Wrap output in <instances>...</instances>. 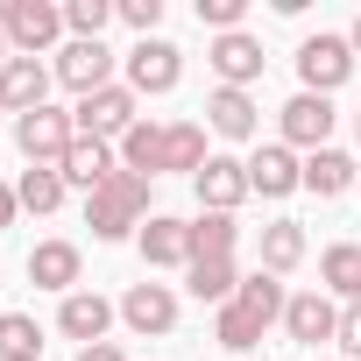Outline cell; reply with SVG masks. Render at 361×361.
<instances>
[{"label":"cell","mask_w":361,"mask_h":361,"mask_svg":"<svg viewBox=\"0 0 361 361\" xmlns=\"http://www.w3.org/2000/svg\"><path fill=\"white\" fill-rule=\"evenodd\" d=\"M50 71H57V85H71V92L85 99V92L114 85V50H106V43H64Z\"/></svg>","instance_id":"obj_12"},{"label":"cell","mask_w":361,"mask_h":361,"mask_svg":"<svg viewBox=\"0 0 361 361\" xmlns=\"http://www.w3.org/2000/svg\"><path fill=\"white\" fill-rule=\"evenodd\" d=\"M354 142H361V114H354Z\"/></svg>","instance_id":"obj_40"},{"label":"cell","mask_w":361,"mask_h":361,"mask_svg":"<svg viewBox=\"0 0 361 361\" xmlns=\"http://www.w3.org/2000/svg\"><path fill=\"white\" fill-rule=\"evenodd\" d=\"M114 15H121L135 36H156V22H163V0H114Z\"/></svg>","instance_id":"obj_32"},{"label":"cell","mask_w":361,"mask_h":361,"mask_svg":"<svg viewBox=\"0 0 361 361\" xmlns=\"http://www.w3.org/2000/svg\"><path fill=\"white\" fill-rule=\"evenodd\" d=\"M121 319H128L142 340H149V333H170V326H177V290H170V283H128Z\"/></svg>","instance_id":"obj_16"},{"label":"cell","mask_w":361,"mask_h":361,"mask_svg":"<svg viewBox=\"0 0 361 361\" xmlns=\"http://www.w3.org/2000/svg\"><path fill=\"white\" fill-rule=\"evenodd\" d=\"M262 333H269V326H262V319H255L248 305H220V319H213V340H220L227 354H248V347H255Z\"/></svg>","instance_id":"obj_29"},{"label":"cell","mask_w":361,"mask_h":361,"mask_svg":"<svg viewBox=\"0 0 361 361\" xmlns=\"http://www.w3.org/2000/svg\"><path fill=\"white\" fill-rule=\"evenodd\" d=\"M142 220H149V177H135V170H114L85 199V227L99 241H128V234H142Z\"/></svg>","instance_id":"obj_1"},{"label":"cell","mask_w":361,"mask_h":361,"mask_svg":"<svg viewBox=\"0 0 361 361\" xmlns=\"http://www.w3.org/2000/svg\"><path fill=\"white\" fill-rule=\"evenodd\" d=\"M114 22V0H71L64 8V29H71V43H99V29Z\"/></svg>","instance_id":"obj_31"},{"label":"cell","mask_w":361,"mask_h":361,"mask_svg":"<svg viewBox=\"0 0 361 361\" xmlns=\"http://www.w3.org/2000/svg\"><path fill=\"white\" fill-rule=\"evenodd\" d=\"M283 333L319 354V347H333V333H340V305H333L326 290H298V298L283 305Z\"/></svg>","instance_id":"obj_9"},{"label":"cell","mask_w":361,"mask_h":361,"mask_svg":"<svg viewBox=\"0 0 361 361\" xmlns=\"http://www.w3.org/2000/svg\"><path fill=\"white\" fill-rule=\"evenodd\" d=\"M361 185V163L347 156V149H312L305 156V192L312 199H340V192H354Z\"/></svg>","instance_id":"obj_20"},{"label":"cell","mask_w":361,"mask_h":361,"mask_svg":"<svg viewBox=\"0 0 361 361\" xmlns=\"http://www.w3.org/2000/svg\"><path fill=\"white\" fill-rule=\"evenodd\" d=\"M71 142H78V121H71L64 106H36V114L15 121V149H22L29 163H64Z\"/></svg>","instance_id":"obj_6"},{"label":"cell","mask_w":361,"mask_h":361,"mask_svg":"<svg viewBox=\"0 0 361 361\" xmlns=\"http://www.w3.org/2000/svg\"><path fill=\"white\" fill-rule=\"evenodd\" d=\"M354 192H361V185H354Z\"/></svg>","instance_id":"obj_41"},{"label":"cell","mask_w":361,"mask_h":361,"mask_svg":"<svg viewBox=\"0 0 361 361\" xmlns=\"http://www.w3.org/2000/svg\"><path fill=\"white\" fill-rule=\"evenodd\" d=\"M163 135H170V128H156V121H135V128L121 135V170H135V177H156V170H163Z\"/></svg>","instance_id":"obj_23"},{"label":"cell","mask_w":361,"mask_h":361,"mask_svg":"<svg viewBox=\"0 0 361 361\" xmlns=\"http://www.w3.org/2000/svg\"><path fill=\"white\" fill-rule=\"evenodd\" d=\"M241 15H248V0H199V22H206V29H220V36H234V29H241Z\"/></svg>","instance_id":"obj_33"},{"label":"cell","mask_w":361,"mask_h":361,"mask_svg":"<svg viewBox=\"0 0 361 361\" xmlns=\"http://www.w3.org/2000/svg\"><path fill=\"white\" fill-rule=\"evenodd\" d=\"M0 36L15 43V57H43L57 36H71L64 29V8L57 0H0Z\"/></svg>","instance_id":"obj_2"},{"label":"cell","mask_w":361,"mask_h":361,"mask_svg":"<svg viewBox=\"0 0 361 361\" xmlns=\"http://www.w3.org/2000/svg\"><path fill=\"white\" fill-rule=\"evenodd\" d=\"M312 361H340V354H312Z\"/></svg>","instance_id":"obj_39"},{"label":"cell","mask_w":361,"mask_h":361,"mask_svg":"<svg viewBox=\"0 0 361 361\" xmlns=\"http://www.w3.org/2000/svg\"><path fill=\"white\" fill-rule=\"evenodd\" d=\"M43 354V326L29 312H0V361H36Z\"/></svg>","instance_id":"obj_30"},{"label":"cell","mask_w":361,"mask_h":361,"mask_svg":"<svg viewBox=\"0 0 361 361\" xmlns=\"http://www.w3.org/2000/svg\"><path fill=\"white\" fill-rule=\"evenodd\" d=\"M114 319H121V305H106L99 290H71V298L57 305V333H64V340H78V347H99Z\"/></svg>","instance_id":"obj_13"},{"label":"cell","mask_w":361,"mask_h":361,"mask_svg":"<svg viewBox=\"0 0 361 361\" xmlns=\"http://www.w3.org/2000/svg\"><path fill=\"white\" fill-rule=\"evenodd\" d=\"M234 305H248L262 326H276L283 319V305H290V290H283V276H269V269H255V276H241V290H234Z\"/></svg>","instance_id":"obj_28"},{"label":"cell","mask_w":361,"mask_h":361,"mask_svg":"<svg viewBox=\"0 0 361 361\" xmlns=\"http://www.w3.org/2000/svg\"><path fill=\"white\" fill-rule=\"evenodd\" d=\"M347 43H354V57H361V15H354V29H347Z\"/></svg>","instance_id":"obj_38"},{"label":"cell","mask_w":361,"mask_h":361,"mask_svg":"<svg viewBox=\"0 0 361 361\" xmlns=\"http://www.w3.org/2000/svg\"><path fill=\"white\" fill-rule=\"evenodd\" d=\"M64 192H71V185H64V170H57V163H29V170H22V185H15V199H22L29 213H57Z\"/></svg>","instance_id":"obj_26"},{"label":"cell","mask_w":361,"mask_h":361,"mask_svg":"<svg viewBox=\"0 0 361 361\" xmlns=\"http://www.w3.org/2000/svg\"><path fill=\"white\" fill-rule=\"evenodd\" d=\"M163 170H185V177L206 170V128H199V121H170V135H163Z\"/></svg>","instance_id":"obj_25"},{"label":"cell","mask_w":361,"mask_h":361,"mask_svg":"<svg viewBox=\"0 0 361 361\" xmlns=\"http://www.w3.org/2000/svg\"><path fill=\"white\" fill-rule=\"evenodd\" d=\"M142 262L149 269H192V220H177V213H149L142 234H135Z\"/></svg>","instance_id":"obj_8"},{"label":"cell","mask_w":361,"mask_h":361,"mask_svg":"<svg viewBox=\"0 0 361 361\" xmlns=\"http://www.w3.org/2000/svg\"><path fill=\"white\" fill-rule=\"evenodd\" d=\"M8 64H15V43H8V36H0V71H8Z\"/></svg>","instance_id":"obj_37"},{"label":"cell","mask_w":361,"mask_h":361,"mask_svg":"<svg viewBox=\"0 0 361 361\" xmlns=\"http://www.w3.org/2000/svg\"><path fill=\"white\" fill-rule=\"evenodd\" d=\"M298 78H305V92L333 99V92L354 78V43H347V36H305V43H298Z\"/></svg>","instance_id":"obj_4"},{"label":"cell","mask_w":361,"mask_h":361,"mask_svg":"<svg viewBox=\"0 0 361 361\" xmlns=\"http://www.w3.org/2000/svg\"><path fill=\"white\" fill-rule=\"evenodd\" d=\"M50 78H57V71H50L43 57H15L8 71H0V106H8L15 121L36 114V106H50Z\"/></svg>","instance_id":"obj_15"},{"label":"cell","mask_w":361,"mask_h":361,"mask_svg":"<svg viewBox=\"0 0 361 361\" xmlns=\"http://www.w3.org/2000/svg\"><path fill=\"white\" fill-rule=\"evenodd\" d=\"M15 213H22V199H15V185H0V227H15Z\"/></svg>","instance_id":"obj_35"},{"label":"cell","mask_w":361,"mask_h":361,"mask_svg":"<svg viewBox=\"0 0 361 361\" xmlns=\"http://www.w3.org/2000/svg\"><path fill=\"white\" fill-rule=\"evenodd\" d=\"M333 99H319V92H298V99H283V114H276V128H283V149H333Z\"/></svg>","instance_id":"obj_7"},{"label":"cell","mask_w":361,"mask_h":361,"mask_svg":"<svg viewBox=\"0 0 361 361\" xmlns=\"http://www.w3.org/2000/svg\"><path fill=\"white\" fill-rule=\"evenodd\" d=\"M206 64L220 71V85H234V92H248L255 78H262V43L248 36V29H234V36H213V50H206Z\"/></svg>","instance_id":"obj_11"},{"label":"cell","mask_w":361,"mask_h":361,"mask_svg":"<svg viewBox=\"0 0 361 361\" xmlns=\"http://www.w3.org/2000/svg\"><path fill=\"white\" fill-rule=\"evenodd\" d=\"M340 361H361V305H340V333H333Z\"/></svg>","instance_id":"obj_34"},{"label":"cell","mask_w":361,"mask_h":361,"mask_svg":"<svg viewBox=\"0 0 361 361\" xmlns=\"http://www.w3.org/2000/svg\"><path fill=\"white\" fill-rule=\"evenodd\" d=\"M234 241H241V220H234V213H199V220H192V262L234 255Z\"/></svg>","instance_id":"obj_27"},{"label":"cell","mask_w":361,"mask_h":361,"mask_svg":"<svg viewBox=\"0 0 361 361\" xmlns=\"http://www.w3.org/2000/svg\"><path fill=\"white\" fill-rule=\"evenodd\" d=\"M248 192H262V199H290V192H305V156L283 149V142H262V149L248 156Z\"/></svg>","instance_id":"obj_10"},{"label":"cell","mask_w":361,"mask_h":361,"mask_svg":"<svg viewBox=\"0 0 361 361\" xmlns=\"http://www.w3.org/2000/svg\"><path fill=\"white\" fill-rule=\"evenodd\" d=\"M78 361H121V347H114V340H99V347H78Z\"/></svg>","instance_id":"obj_36"},{"label":"cell","mask_w":361,"mask_h":361,"mask_svg":"<svg viewBox=\"0 0 361 361\" xmlns=\"http://www.w3.org/2000/svg\"><path fill=\"white\" fill-rule=\"evenodd\" d=\"M206 121H213V135H227V142H255V135H262L255 92H234V85H220V92L206 99Z\"/></svg>","instance_id":"obj_18"},{"label":"cell","mask_w":361,"mask_h":361,"mask_svg":"<svg viewBox=\"0 0 361 361\" xmlns=\"http://www.w3.org/2000/svg\"><path fill=\"white\" fill-rule=\"evenodd\" d=\"M298 262H305V227L298 220H269L262 227V269L269 276H290Z\"/></svg>","instance_id":"obj_24"},{"label":"cell","mask_w":361,"mask_h":361,"mask_svg":"<svg viewBox=\"0 0 361 361\" xmlns=\"http://www.w3.org/2000/svg\"><path fill=\"white\" fill-rule=\"evenodd\" d=\"M177 78H185V50L177 43H163V36H142L135 50H128V92L135 99H163V92H177Z\"/></svg>","instance_id":"obj_3"},{"label":"cell","mask_w":361,"mask_h":361,"mask_svg":"<svg viewBox=\"0 0 361 361\" xmlns=\"http://www.w3.org/2000/svg\"><path fill=\"white\" fill-rule=\"evenodd\" d=\"M319 276H326V298L361 305V248H354V241H333V248L319 255Z\"/></svg>","instance_id":"obj_22"},{"label":"cell","mask_w":361,"mask_h":361,"mask_svg":"<svg viewBox=\"0 0 361 361\" xmlns=\"http://www.w3.org/2000/svg\"><path fill=\"white\" fill-rule=\"evenodd\" d=\"M192 192H199L206 213H234L248 199V163L241 156H206V170L192 177Z\"/></svg>","instance_id":"obj_14"},{"label":"cell","mask_w":361,"mask_h":361,"mask_svg":"<svg viewBox=\"0 0 361 361\" xmlns=\"http://www.w3.org/2000/svg\"><path fill=\"white\" fill-rule=\"evenodd\" d=\"M185 290H192L199 305H234V290H241V269H234V255L192 262V269H185Z\"/></svg>","instance_id":"obj_21"},{"label":"cell","mask_w":361,"mask_h":361,"mask_svg":"<svg viewBox=\"0 0 361 361\" xmlns=\"http://www.w3.org/2000/svg\"><path fill=\"white\" fill-rule=\"evenodd\" d=\"M29 283L71 298V290H78V241H36V255H29Z\"/></svg>","instance_id":"obj_19"},{"label":"cell","mask_w":361,"mask_h":361,"mask_svg":"<svg viewBox=\"0 0 361 361\" xmlns=\"http://www.w3.org/2000/svg\"><path fill=\"white\" fill-rule=\"evenodd\" d=\"M57 170H64V185H78V192L92 199V192L106 185V177L121 170V149H114V142H92V135H78V142H71V156H64Z\"/></svg>","instance_id":"obj_17"},{"label":"cell","mask_w":361,"mask_h":361,"mask_svg":"<svg viewBox=\"0 0 361 361\" xmlns=\"http://www.w3.org/2000/svg\"><path fill=\"white\" fill-rule=\"evenodd\" d=\"M135 106H142V99H135V92H128V85L114 78V85L85 92V99L71 106V121H78V135H92V142H121V135H128V128L142 121Z\"/></svg>","instance_id":"obj_5"}]
</instances>
